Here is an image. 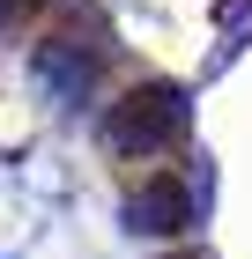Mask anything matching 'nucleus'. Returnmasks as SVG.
Returning <instances> with one entry per match:
<instances>
[{"instance_id": "obj_1", "label": "nucleus", "mask_w": 252, "mask_h": 259, "mask_svg": "<svg viewBox=\"0 0 252 259\" xmlns=\"http://www.w3.org/2000/svg\"><path fill=\"white\" fill-rule=\"evenodd\" d=\"M178 119H186V104H178L171 89H141V97H126L112 111L104 141H112V148H156L163 134H178Z\"/></svg>"}, {"instance_id": "obj_2", "label": "nucleus", "mask_w": 252, "mask_h": 259, "mask_svg": "<svg viewBox=\"0 0 252 259\" xmlns=\"http://www.w3.org/2000/svg\"><path fill=\"white\" fill-rule=\"evenodd\" d=\"M186 207H193L186 185H178V178H156V185H141V193L126 200V222H134V230H178Z\"/></svg>"}]
</instances>
